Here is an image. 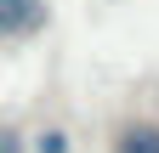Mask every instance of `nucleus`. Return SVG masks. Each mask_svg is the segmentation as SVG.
<instances>
[{
	"instance_id": "3",
	"label": "nucleus",
	"mask_w": 159,
	"mask_h": 153,
	"mask_svg": "<svg viewBox=\"0 0 159 153\" xmlns=\"http://www.w3.org/2000/svg\"><path fill=\"white\" fill-rule=\"evenodd\" d=\"M29 153H74V136H68L63 125H46V130L29 136Z\"/></svg>"
},
{
	"instance_id": "1",
	"label": "nucleus",
	"mask_w": 159,
	"mask_h": 153,
	"mask_svg": "<svg viewBox=\"0 0 159 153\" xmlns=\"http://www.w3.org/2000/svg\"><path fill=\"white\" fill-rule=\"evenodd\" d=\"M46 23H51V6H46V0H0V46L34 40Z\"/></svg>"
},
{
	"instance_id": "2",
	"label": "nucleus",
	"mask_w": 159,
	"mask_h": 153,
	"mask_svg": "<svg viewBox=\"0 0 159 153\" xmlns=\"http://www.w3.org/2000/svg\"><path fill=\"white\" fill-rule=\"evenodd\" d=\"M108 153H159V119H125V125H114Z\"/></svg>"
},
{
	"instance_id": "4",
	"label": "nucleus",
	"mask_w": 159,
	"mask_h": 153,
	"mask_svg": "<svg viewBox=\"0 0 159 153\" xmlns=\"http://www.w3.org/2000/svg\"><path fill=\"white\" fill-rule=\"evenodd\" d=\"M0 153H29V136H23V125H0Z\"/></svg>"
}]
</instances>
